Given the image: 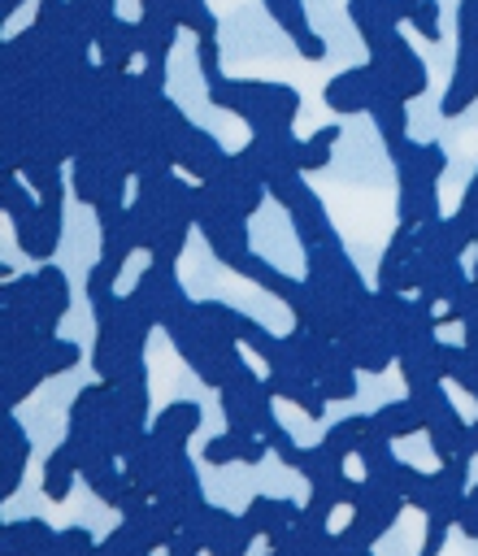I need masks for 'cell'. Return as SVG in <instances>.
Instances as JSON below:
<instances>
[{
    "label": "cell",
    "instance_id": "6da1fadb",
    "mask_svg": "<svg viewBox=\"0 0 478 556\" xmlns=\"http://www.w3.org/2000/svg\"><path fill=\"white\" fill-rule=\"evenodd\" d=\"M0 304H4L9 317L35 326L39 334H52L56 321L65 317V308H70V282H65V274L56 265H43L39 274H26V278L4 282Z\"/></svg>",
    "mask_w": 478,
    "mask_h": 556
},
{
    "label": "cell",
    "instance_id": "7a4b0ae2",
    "mask_svg": "<svg viewBox=\"0 0 478 556\" xmlns=\"http://www.w3.org/2000/svg\"><path fill=\"white\" fill-rule=\"evenodd\" d=\"M365 61H369L374 74L382 78V87L395 91V96H404V100H417V96H426V87H430V70H426V61L413 52V43L404 39L400 26L387 30V39H382L378 48H369Z\"/></svg>",
    "mask_w": 478,
    "mask_h": 556
},
{
    "label": "cell",
    "instance_id": "3957f363",
    "mask_svg": "<svg viewBox=\"0 0 478 556\" xmlns=\"http://www.w3.org/2000/svg\"><path fill=\"white\" fill-rule=\"evenodd\" d=\"M126 295H130V304L143 313V321H148V326H165L174 313H183V308L191 304V300L183 295V287H178L174 265H165V261H152Z\"/></svg>",
    "mask_w": 478,
    "mask_h": 556
},
{
    "label": "cell",
    "instance_id": "277c9868",
    "mask_svg": "<svg viewBox=\"0 0 478 556\" xmlns=\"http://www.w3.org/2000/svg\"><path fill=\"white\" fill-rule=\"evenodd\" d=\"M378 87H382V78L374 74V65H369V61H361V65H348V70H339L335 78H326L322 100H326V109H330V113L352 117V113H369V104H374Z\"/></svg>",
    "mask_w": 478,
    "mask_h": 556
},
{
    "label": "cell",
    "instance_id": "5b68a950",
    "mask_svg": "<svg viewBox=\"0 0 478 556\" xmlns=\"http://www.w3.org/2000/svg\"><path fill=\"white\" fill-rule=\"evenodd\" d=\"M61 204H65V195H39L35 213L22 217V222L13 226V239H17V248H22L30 261H48V256L56 252V243H61V226H65Z\"/></svg>",
    "mask_w": 478,
    "mask_h": 556
},
{
    "label": "cell",
    "instance_id": "8992f818",
    "mask_svg": "<svg viewBox=\"0 0 478 556\" xmlns=\"http://www.w3.org/2000/svg\"><path fill=\"white\" fill-rule=\"evenodd\" d=\"M174 165L183 169V174H191L196 182H204V178H213L217 169H222V161L230 156L222 143H217V135H209L204 126H183L178 135H174Z\"/></svg>",
    "mask_w": 478,
    "mask_h": 556
},
{
    "label": "cell",
    "instance_id": "52a82bcc",
    "mask_svg": "<svg viewBox=\"0 0 478 556\" xmlns=\"http://www.w3.org/2000/svg\"><path fill=\"white\" fill-rule=\"evenodd\" d=\"M139 56V22L130 17H109L96 35V61L104 74H126Z\"/></svg>",
    "mask_w": 478,
    "mask_h": 556
},
{
    "label": "cell",
    "instance_id": "ba28073f",
    "mask_svg": "<svg viewBox=\"0 0 478 556\" xmlns=\"http://www.w3.org/2000/svg\"><path fill=\"white\" fill-rule=\"evenodd\" d=\"M300 517H304L300 504H291V500H274V495H256V500L248 504V513H243L248 530H252V534H265L269 543L287 539V534L300 526Z\"/></svg>",
    "mask_w": 478,
    "mask_h": 556
},
{
    "label": "cell",
    "instance_id": "9c48e42d",
    "mask_svg": "<svg viewBox=\"0 0 478 556\" xmlns=\"http://www.w3.org/2000/svg\"><path fill=\"white\" fill-rule=\"evenodd\" d=\"M474 104H478V52L456 48V61H452V74H448V87H443V100H439V117L452 122Z\"/></svg>",
    "mask_w": 478,
    "mask_h": 556
},
{
    "label": "cell",
    "instance_id": "30bf717a",
    "mask_svg": "<svg viewBox=\"0 0 478 556\" xmlns=\"http://www.w3.org/2000/svg\"><path fill=\"white\" fill-rule=\"evenodd\" d=\"M252 530L243 517L226 513V508H209V521H204V552L209 556H248L252 547Z\"/></svg>",
    "mask_w": 478,
    "mask_h": 556
},
{
    "label": "cell",
    "instance_id": "8fae6325",
    "mask_svg": "<svg viewBox=\"0 0 478 556\" xmlns=\"http://www.w3.org/2000/svg\"><path fill=\"white\" fill-rule=\"evenodd\" d=\"M139 56L143 61H169L174 43H178V17L169 9H139Z\"/></svg>",
    "mask_w": 478,
    "mask_h": 556
},
{
    "label": "cell",
    "instance_id": "7c38bea8",
    "mask_svg": "<svg viewBox=\"0 0 478 556\" xmlns=\"http://www.w3.org/2000/svg\"><path fill=\"white\" fill-rule=\"evenodd\" d=\"M369 117H374V130H378V139H382L387 152H395L408 139V100L404 96L378 87V96L369 104Z\"/></svg>",
    "mask_w": 478,
    "mask_h": 556
},
{
    "label": "cell",
    "instance_id": "4fadbf2b",
    "mask_svg": "<svg viewBox=\"0 0 478 556\" xmlns=\"http://www.w3.org/2000/svg\"><path fill=\"white\" fill-rule=\"evenodd\" d=\"M0 439H4V447H0V495L9 500V495L22 486L26 456H30V439H26V430H22V421H17V417H4Z\"/></svg>",
    "mask_w": 478,
    "mask_h": 556
},
{
    "label": "cell",
    "instance_id": "5bb4252c",
    "mask_svg": "<svg viewBox=\"0 0 478 556\" xmlns=\"http://www.w3.org/2000/svg\"><path fill=\"white\" fill-rule=\"evenodd\" d=\"M196 426H200V404L196 400H174V404H165L152 417V434H161L174 447H187V439L196 434Z\"/></svg>",
    "mask_w": 478,
    "mask_h": 556
},
{
    "label": "cell",
    "instance_id": "9a60e30c",
    "mask_svg": "<svg viewBox=\"0 0 478 556\" xmlns=\"http://www.w3.org/2000/svg\"><path fill=\"white\" fill-rule=\"evenodd\" d=\"M374 430H378V434H387V439H408V434L426 430V417H422V408L404 395V400L382 404V408L374 413Z\"/></svg>",
    "mask_w": 478,
    "mask_h": 556
},
{
    "label": "cell",
    "instance_id": "2e32d148",
    "mask_svg": "<svg viewBox=\"0 0 478 556\" xmlns=\"http://www.w3.org/2000/svg\"><path fill=\"white\" fill-rule=\"evenodd\" d=\"M52 539H56V530H48L35 517L13 521V526H4V556H43L52 547Z\"/></svg>",
    "mask_w": 478,
    "mask_h": 556
},
{
    "label": "cell",
    "instance_id": "e0dca14e",
    "mask_svg": "<svg viewBox=\"0 0 478 556\" xmlns=\"http://www.w3.org/2000/svg\"><path fill=\"white\" fill-rule=\"evenodd\" d=\"M239 274H243V278H252L256 287H265V291H269L274 300H282V304H291V300L300 295V287H304V282H291L282 269H274V265H269L265 256H256V252H248V256H243Z\"/></svg>",
    "mask_w": 478,
    "mask_h": 556
},
{
    "label": "cell",
    "instance_id": "ac0fdd59",
    "mask_svg": "<svg viewBox=\"0 0 478 556\" xmlns=\"http://www.w3.org/2000/svg\"><path fill=\"white\" fill-rule=\"evenodd\" d=\"M35 204H39V191L17 169H0V208H4V217L17 226L22 217L35 213Z\"/></svg>",
    "mask_w": 478,
    "mask_h": 556
},
{
    "label": "cell",
    "instance_id": "d6986e66",
    "mask_svg": "<svg viewBox=\"0 0 478 556\" xmlns=\"http://www.w3.org/2000/svg\"><path fill=\"white\" fill-rule=\"evenodd\" d=\"M74 478H78L74 456H70L65 447H52V452H48V465H43V495H48L52 504H61V500L70 495Z\"/></svg>",
    "mask_w": 478,
    "mask_h": 556
},
{
    "label": "cell",
    "instance_id": "ffe728a7",
    "mask_svg": "<svg viewBox=\"0 0 478 556\" xmlns=\"http://www.w3.org/2000/svg\"><path fill=\"white\" fill-rule=\"evenodd\" d=\"M339 135H343V126H339V122H326V126H317L309 139H300V169H304V174L326 169V165H330V148H335Z\"/></svg>",
    "mask_w": 478,
    "mask_h": 556
},
{
    "label": "cell",
    "instance_id": "44dd1931",
    "mask_svg": "<svg viewBox=\"0 0 478 556\" xmlns=\"http://www.w3.org/2000/svg\"><path fill=\"white\" fill-rule=\"evenodd\" d=\"M169 13L178 17V26L183 30H191L196 39H204V35H217L222 30V22H217V13L209 9V0H169Z\"/></svg>",
    "mask_w": 478,
    "mask_h": 556
},
{
    "label": "cell",
    "instance_id": "7402d4cb",
    "mask_svg": "<svg viewBox=\"0 0 478 556\" xmlns=\"http://www.w3.org/2000/svg\"><path fill=\"white\" fill-rule=\"evenodd\" d=\"M78 343H70V339H52V334H43L39 343H35V361H39V369L43 374H61V369H70V365H78Z\"/></svg>",
    "mask_w": 478,
    "mask_h": 556
},
{
    "label": "cell",
    "instance_id": "603a6c76",
    "mask_svg": "<svg viewBox=\"0 0 478 556\" xmlns=\"http://www.w3.org/2000/svg\"><path fill=\"white\" fill-rule=\"evenodd\" d=\"M265 4V13L274 17V26L287 35V39H300L304 30H313L309 26V9H304V0H261Z\"/></svg>",
    "mask_w": 478,
    "mask_h": 556
},
{
    "label": "cell",
    "instance_id": "cb8c5ba5",
    "mask_svg": "<svg viewBox=\"0 0 478 556\" xmlns=\"http://www.w3.org/2000/svg\"><path fill=\"white\" fill-rule=\"evenodd\" d=\"M408 30H413L417 39H426V43H439V39H443L439 0H422V4H413V13H408Z\"/></svg>",
    "mask_w": 478,
    "mask_h": 556
},
{
    "label": "cell",
    "instance_id": "d4e9b609",
    "mask_svg": "<svg viewBox=\"0 0 478 556\" xmlns=\"http://www.w3.org/2000/svg\"><path fill=\"white\" fill-rule=\"evenodd\" d=\"M196 65H200V78H204V83L222 74V43H217V35L196 39Z\"/></svg>",
    "mask_w": 478,
    "mask_h": 556
},
{
    "label": "cell",
    "instance_id": "484cf974",
    "mask_svg": "<svg viewBox=\"0 0 478 556\" xmlns=\"http://www.w3.org/2000/svg\"><path fill=\"white\" fill-rule=\"evenodd\" d=\"M265 439H269V447L278 452V460H282L287 469H300V460H304V447H300V443H295V439H291L282 426H274Z\"/></svg>",
    "mask_w": 478,
    "mask_h": 556
},
{
    "label": "cell",
    "instance_id": "4316f807",
    "mask_svg": "<svg viewBox=\"0 0 478 556\" xmlns=\"http://www.w3.org/2000/svg\"><path fill=\"white\" fill-rule=\"evenodd\" d=\"M165 552H169V556H200V552H204V534H200L196 526H178L174 539L165 543Z\"/></svg>",
    "mask_w": 478,
    "mask_h": 556
},
{
    "label": "cell",
    "instance_id": "83f0119b",
    "mask_svg": "<svg viewBox=\"0 0 478 556\" xmlns=\"http://www.w3.org/2000/svg\"><path fill=\"white\" fill-rule=\"evenodd\" d=\"M139 78H143V91L148 96H165V87H169V61H143Z\"/></svg>",
    "mask_w": 478,
    "mask_h": 556
},
{
    "label": "cell",
    "instance_id": "f1b7e54d",
    "mask_svg": "<svg viewBox=\"0 0 478 556\" xmlns=\"http://www.w3.org/2000/svg\"><path fill=\"white\" fill-rule=\"evenodd\" d=\"M456 526L478 543V482L465 491V504H461V517H456Z\"/></svg>",
    "mask_w": 478,
    "mask_h": 556
},
{
    "label": "cell",
    "instance_id": "f546056e",
    "mask_svg": "<svg viewBox=\"0 0 478 556\" xmlns=\"http://www.w3.org/2000/svg\"><path fill=\"white\" fill-rule=\"evenodd\" d=\"M291 48H295L304 61H326V35H317V30H304L300 39H291Z\"/></svg>",
    "mask_w": 478,
    "mask_h": 556
},
{
    "label": "cell",
    "instance_id": "4dcf8cb0",
    "mask_svg": "<svg viewBox=\"0 0 478 556\" xmlns=\"http://www.w3.org/2000/svg\"><path fill=\"white\" fill-rule=\"evenodd\" d=\"M22 4H26V0H0V22H9V17L22 9Z\"/></svg>",
    "mask_w": 478,
    "mask_h": 556
},
{
    "label": "cell",
    "instance_id": "1f68e13d",
    "mask_svg": "<svg viewBox=\"0 0 478 556\" xmlns=\"http://www.w3.org/2000/svg\"><path fill=\"white\" fill-rule=\"evenodd\" d=\"M378 4H382V9H387V17H391V22H395V26H400V22H404V13H400V0H378Z\"/></svg>",
    "mask_w": 478,
    "mask_h": 556
},
{
    "label": "cell",
    "instance_id": "d6a6232c",
    "mask_svg": "<svg viewBox=\"0 0 478 556\" xmlns=\"http://www.w3.org/2000/svg\"><path fill=\"white\" fill-rule=\"evenodd\" d=\"M417 556H435V552H426V547H422V552H417Z\"/></svg>",
    "mask_w": 478,
    "mask_h": 556
}]
</instances>
